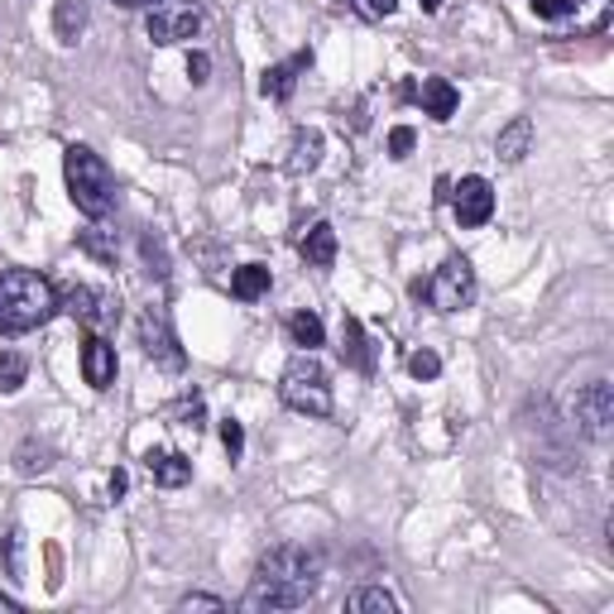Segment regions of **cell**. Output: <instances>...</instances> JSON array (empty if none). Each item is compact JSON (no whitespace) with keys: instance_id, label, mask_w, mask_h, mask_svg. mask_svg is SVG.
I'll list each match as a JSON object with an SVG mask.
<instances>
[{"instance_id":"ba28073f","label":"cell","mask_w":614,"mask_h":614,"mask_svg":"<svg viewBox=\"0 0 614 614\" xmlns=\"http://www.w3.org/2000/svg\"><path fill=\"white\" fill-rule=\"evenodd\" d=\"M139 346H145V356L154 360V366H163V370H183L188 366L183 346H178V331H173L163 307H145V313H139Z\"/></svg>"},{"instance_id":"52a82bcc","label":"cell","mask_w":614,"mask_h":614,"mask_svg":"<svg viewBox=\"0 0 614 614\" xmlns=\"http://www.w3.org/2000/svg\"><path fill=\"white\" fill-rule=\"evenodd\" d=\"M145 30L154 44H183L202 30V6L198 0H149Z\"/></svg>"},{"instance_id":"8992f818","label":"cell","mask_w":614,"mask_h":614,"mask_svg":"<svg viewBox=\"0 0 614 614\" xmlns=\"http://www.w3.org/2000/svg\"><path fill=\"white\" fill-rule=\"evenodd\" d=\"M59 307H63V313H73L82 327L96 331V337L120 322V298H116V293H106V288H92V284H67L59 293Z\"/></svg>"},{"instance_id":"ffe728a7","label":"cell","mask_w":614,"mask_h":614,"mask_svg":"<svg viewBox=\"0 0 614 614\" xmlns=\"http://www.w3.org/2000/svg\"><path fill=\"white\" fill-rule=\"evenodd\" d=\"M231 293L241 303L264 298V293H269V269H264V264H241V269L231 274Z\"/></svg>"},{"instance_id":"8d00e7d4","label":"cell","mask_w":614,"mask_h":614,"mask_svg":"<svg viewBox=\"0 0 614 614\" xmlns=\"http://www.w3.org/2000/svg\"><path fill=\"white\" fill-rule=\"evenodd\" d=\"M423 10H427V15H432V10H442V0H423Z\"/></svg>"},{"instance_id":"e0dca14e","label":"cell","mask_w":614,"mask_h":614,"mask_svg":"<svg viewBox=\"0 0 614 614\" xmlns=\"http://www.w3.org/2000/svg\"><path fill=\"white\" fill-rule=\"evenodd\" d=\"M298 250H303V260L313 264V269H327V264L337 260V231H331L327 221H313V231L303 235Z\"/></svg>"},{"instance_id":"cb8c5ba5","label":"cell","mask_w":614,"mask_h":614,"mask_svg":"<svg viewBox=\"0 0 614 614\" xmlns=\"http://www.w3.org/2000/svg\"><path fill=\"white\" fill-rule=\"evenodd\" d=\"M77 245L87 250V255H96L102 264H110V260H116V235H110V231H102V226L82 231V235H77Z\"/></svg>"},{"instance_id":"30bf717a","label":"cell","mask_w":614,"mask_h":614,"mask_svg":"<svg viewBox=\"0 0 614 614\" xmlns=\"http://www.w3.org/2000/svg\"><path fill=\"white\" fill-rule=\"evenodd\" d=\"M452 207H456V221L466 231L485 226V221L495 216V188L485 183V178H460V183L452 188Z\"/></svg>"},{"instance_id":"4dcf8cb0","label":"cell","mask_w":614,"mask_h":614,"mask_svg":"<svg viewBox=\"0 0 614 614\" xmlns=\"http://www.w3.org/2000/svg\"><path fill=\"white\" fill-rule=\"evenodd\" d=\"M178 610H226V600H221V595H183V600H178Z\"/></svg>"},{"instance_id":"4316f807","label":"cell","mask_w":614,"mask_h":614,"mask_svg":"<svg viewBox=\"0 0 614 614\" xmlns=\"http://www.w3.org/2000/svg\"><path fill=\"white\" fill-rule=\"evenodd\" d=\"M351 10L366 20H389L399 10V0H351Z\"/></svg>"},{"instance_id":"6da1fadb","label":"cell","mask_w":614,"mask_h":614,"mask_svg":"<svg viewBox=\"0 0 614 614\" xmlns=\"http://www.w3.org/2000/svg\"><path fill=\"white\" fill-rule=\"evenodd\" d=\"M317 576H322V562H317L307 548H274L260 562L255 581L245 591V610H298L317 595Z\"/></svg>"},{"instance_id":"484cf974","label":"cell","mask_w":614,"mask_h":614,"mask_svg":"<svg viewBox=\"0 0 614 614\" xmlns=\"http://www.w3.org/2000/svg\"><path fill=\"white\" fill-rule=\"evenodd\" d=\"M139 250H145V264H149L154 278H169V260H163V245L154 241V231L145 235V241H139Z\"/></svg>"},{"instance_id":"277c9868","label":"cell","mask_w":614,"mask_h":614,"mask_svg":"<svg viewBox=\"0 0 614 614\" xmlns=\"http://www.w3.org/2000/svg\"><path fill=\"white\" fill-rule=\"evenodd\" d=\"M278 399L303 417H327L331 413V380H327V370L313 360V351L293 356L284 366V374H278Z\"/></svg>"},{"instance_id":"7c38bea8","label":"cell","mask_w":614,"mask_h":614,"mask_svg":"<svg viewBox=\"0 0 614 614\" xmlns=\"http://www.w3.org/2000/svg\"><path fill=\"white\" fill-rule=\"evenodd\" d=\"M82 374H87L92 389H110L116 384V346H110L106 337H87V346H82Z\"/></svg>"},{"instance_id":"e575fe53","label":"cell","mask_w":614,"mask_h":614,"mask_svg":"<svg viewBox=\"0 0 614 614\" xmlns=\"http://www.w3.org/2000/svg\"><path fill=\"white\" fill-rule=\"evenodd\" d=\"M0 562H6V567H15V562H10V538H6V533H0Z\"/></svg>"},{"instance_id":"836d02e7","label":"cell","mask_w":614,"mask_h":614,"mask_svg":"<svg viewBox=\"0 0 614 614\" xmlns=\"http://www.w3.org/2000/svg\"><path fill=\"white\" fill-rule=\"evenodd\" d=\"M125 495V470H116V476H110V499H120Z\"/></svg>"},{"instance_id":"8fae6325","label":"cell","mask_w":614,"mask_h":614,"mask_svg":"<svg viewBox=\"0 0 614 614\" xmlns=\"http://www.w3.org/2000/svg\"><path fill=\"white\" fill-rule=\"evenodd\" d=\"M145 470L154 485H169V490H178V485L192 480V460L183 452H173V446H149L145 452Z\"/></svg>"},{"instance_id":"74e56055","label":"cell","mask_w":614,"mask_h":614,"mask_svg":"<svg viewBox=\"0 0 614 614\" xmlns=\"http://www.w3.org/2000/svg\"><path fill=\"white\" fill-rule=\"evenodd\" d=\"M116 6H149V0H116Z\"/></svg>"},{"instance_id":"4fadbf2b","label":"cell","mask_w":614,"mask_h":614,"mask_svg":"<svg viewBox=\"0 0 614 614\" xmlns=\"http://www.w3.org/2000/svg\"><path fill=\"white\" fill-rule=\"evenodd\" d=\"M307 63H313V53L298 49L288 63H274V67H264V82H260V92L269 96V102H288L293 87H298V73H307Z\"/></svg>"},{"instance_id":"d590c367","label":"cell","mask_w":614,"mask_h":614,"mask_svg":"<svg viewBox=\"0 0 614 614\" xmlns=\"http://www.w3.org/2000/svg\"><path fill=\"white\" fill-rule=\"evenodd\" d=\"M0 610H20V600H10V595H0Z\"/></svg>"},{"instance_id":"7a4b0ae2","label":"cell","mask_w":614,"mask_h":614,"mask_svg":"<svg viewBox=\"0 0 614 614\" xmlns=\"http://www.w3.org/2000/svg\"><path fill=\"white\" fill-rule=\"evenodd\" d=\"M59 313V288L39 269H6L0 274V331L24 337V331L44 327Z\"/></svg>"},{"instance_id":"9a60e30c","label":"cell","mask_w":614,"mask_h":614,"mask_svg":"<svg viewBox=\"0 0 614 614\" xmlns=\"http://www.w3.org/2000/svg\"><path fill=\"white\" fill-rule=\"evenodd\" d=\"M528 149H533V120H528V116H514V120L505 125V130H499L495 154H499L505 163H519Z\"/></svg>"},{"instance_id":"f546056e","label":"cell","mask_w":614,"mask_h":614,"mask_svg":"<svg viewBox=\"0 0 614 614\" xmlns=\"http://www.w3.org/2000/svg\"><path fill=\"white\" fill-rule=\"evenodd\" d=\"M413 145H417V135L409 130V125H399V130L389 135V154H394V159H409Z\"/></svg>"},{"instance_id":"7402d4cb","label":"cell","mask_w":614,"mask_h":614,"mask_svg":"<svg viewBox=\"0 0 614 614\" xmlns=\"http://www.w3.org/2000/svg\"><path fill=\"white\" fill-rule=\"evenodd\" d=\"M356 614H394L399 610V600L384 591V585H366V591H356L351 600H346Z\"/></svg>"},{"instance_id":"83f0119b","label":"cell","mask_w":614,"mask_h":614,"mask_svg":"<svg viewBox=\"0 0 614 614\" xmlns=\"http://www.w3.org/2000/svg\"><path fill=\"white\" fill-rule=\"evenodd\" d=\"M528 6H533V15H542V20H562L581 6V0H528Z\"/></svg>"},{"instance_id":"9c48e42d","label":"cell","mask_w":614,"mask_h":614,"mask_svg":"<svg viewBox=\"0 0 614 614\" xmlns=\"http://www.w3.org/2000/svg\"><path fill=\"white\" fill-rule=\"evenodd\" d=\"M571 417H576V427L585 432V437L605 442V437H610V427H614V389H610L605 380L585 384L581 394L571 399Z\"/></svg>"},{"instance_id":"ac0fdd59","label":"cell","mask_w":614,"mask_h":614,"mask_svg":"<svg viewBox=\"0 0 614 614\" xmlns=\"http://www.w3.org/2000/svg\"><path fill=\"white\" fill-rule=\"evenodd\" d=\"M82 30H87V0H59V10H53V34H59V44H77Z\"/></svg>"},{"instance_id":"44dd1931","label":"cell","mask_w":614,"mask_h":614,"mask_svg":"<svg viewBox=\"0 0 614 614\" xmlns=\"http://www.w3.org/2000/svg\"><path fill=\"white\" fill-rule=\"evenodd\" d=\"M288 337H293V346H307V351H317V346L327 341L322 317H317V313H293L288 317Z\"/></svg>"},{"instance_id":"5b68a950","label":"cell","mask_w":614,"mask_h":614,"mask_svg":"<svg viewBox=\"0 0 614 614\" xmlns=\"http://www.w3.org/2000/svg\"><path fill=\"white\" fill-rule=\"evenodd\" d=\"M413 298L417 303H432L437 313H460L476 298V269H470L466 255H452L442 260V269L432 278H413Z\"/></svg>"},{"instance_id":"3957f363","label":"cell","mask_w":614,"mask_h":614,"mask_svg":"<svg viewBox=\"0 0 614 614\" xmlns=\"http://www.w3.org/2000/svg\"><path fill=\"white\" fill-rule=\"evenodd\" d=\"M63 173H67V198H73L82 216H92V221L110 216V207H116V173L106 169L102 154L87 145H67Z\"/></svg>"},{"instance_id":"d6a6232c","label":"cell","mask_w":614,"mask_h":614,"mask_svg":"<svg viewBox=\"0 0 614 614\" xmlns=\"http://www.w3.org/2000/svg\"><path fill=\"white\" fill-rule=\"evenodd\" d=\"M188 73H192V82H207V73H212V59H207V53H192Z\"/></svg>"},{"instance_id":"d4e9b609","label":"cell","mask_w":614,"mask_h":614,"mask_svg":"<svg viewBox=\"0 0 614 614\" xmlns=\"http://www.w3.org/2000/svg\"><path fill=\"white\" fill-rule=\"evenodd\" d=\"M221 446H226L231 460H241V452H245V427L235 423V417H221Z\"/></svg>"},{"instance_id":"1f68e13d","label":"cell","mask_w":614,"mask_h":614,"mask_svg":"<svg viewBox=\"0 0 614 614\" xmlns=\"http://www.w3.org/2000/svg\"><path fill=\"white\" fill-rule=\"evenodd\" d=\"M178 413H183V417H188V423H183V427H192V432H198V427H202V399H198V394H192V399H183V403H178Z\"/></svg>"},{"instance_id":"5bb4252c","label":"cell","mask_w":614,"mask_h":614,"mask_svg":"<svg viewBox=\"0 0 614 614\" xmlns=\"http://www.w3.org/2000/svg\"><path fill=\"white\" fill-rule=\"evenodd\" d=\"M341 360L351 370H374V356H370V341H366V327L360 317H341Z\"/></svg>"},{"instance_id":"2e32d148","label":"cell","mask_w":614,"mask_h":614,"mask_svg":"<svg viewBox=\"0 0 614 614\" xmlns=\"http://www.w3.org/2000/svg\"><path fill=\"white\" fill-rule=\"evenodd\" d=\"M417 102H423V110H427L432 120H452L460 96H456V87H452L446 77H427V82H423V92H417Z\"/></svg>"},{"instance_id":"603a6c76","label":"cell","mask_w":614,"mask_h":614,"mask_svg":"<svg viewBox=\"0 0 614 614\" xmlns=\"http://www.w3.org/2000/svg\"><path fill=\"white\" fill-rule=\"evenodd\" d=\"M24 374H30V360H24V356H15V351L0 356V394H20Z\"/></svg>"},{"instance_id":"f1b7e54d","label":"cell","mask_w":614,"mask_h":614,"mask_svg":"<svg viewBox=\"0 0 614 614\" xmlns=\"http://www.w3.org/2000/svg\"><path fill=\"white\" fill-rule=\"evenodd\" d=\"M409 370L417 374V380H437V370H442V360L432 356V351H413L409 356Z\"/></svg>"},{"instance_id":"d6986e66","label":"cell","mask_w":614,"mask_h":614,"mask_svg":"<svg viewBox=\"0 0 614 614\" xmlns=\"http://www.w3.org/2000/svg\"><path fill=\"white\" fill-rule=\"evenodd\" d=\"M317 163H322V135L298 130L293 135V154H288V173H313Z\"/></svg>"}]
</instances>
